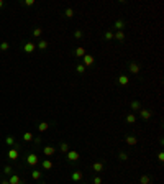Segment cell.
Segmentation results:
<instances>
[{"instance_id":"1","label":"cell","mask_w":164,"mask_h":184,"mask_svg":"<svg viewBox=\"0 0 164 184\" xmlns=\"http://www.w3.org/2000/svg\"><path fill=\"white\" fill-rule=\"evenodd\" d=\"M138 113H139V118H141V120H145V122H148L151 117H153V112H151L149 109H145V107L139 109Z\"/></svg>"},{"instance_id":"2","label":"cell","mask_w":164,"mask_h":184,"mask_svg":"<svg viewBox=\"0 0 164 184\" xmlns=\"http://www.w3.org/2000/svg\"><path fill=\"white\" fill-rule=\"evenodd\" d=\"M66 158H67V161H71V163H75V161H79V158H81V154H79V151H75V150H69L66 153Z\"/></svg>"},{"instance_id":"3","label":"cell","mask_w":164,"mask_h":184,"mask_svg":"<svg viewBox=\"0 0 164 184\" xmlns=\"http://www.w3.org/2000/svg\"><path fill=\"white\" fill-rule=\"evenodd\" d=\"M26 163H28L30 166H36L38 163H39L38 154H36V153H28V154H26Z\"/></svg>"},{"instance_id":"4","label":"cell","mask_w":164,"mask_h":184,"mask_svg":"<svg viewBox=\"0 0 164 184\" xmlns=\"http://www.w3.org/2000/svg\"><path fill=\"white\" fill-rule=\"evenodd\" d=\"M23 53H26V54H31V53H35V50H36V44H35L33 41H26L23 43Z\"/></svg>"},{"instance_id":"5","label":"cell","mask_w":164,"mask_h":184,"mask_svg":"<svg viewBox=\"0 0 164 184\" xmlns=\"http://www.w3.org/2000/svg\"><path fill=\"white\" fill-rule=\"evenodd\" d=\"M82 179H84V173L81 169H75L71 173V181H74V182H82Z\"/></svg>"},{"instance_id":"6","label":"cell","mask_w":164,"mask_h":184,"mask_svg":"<svg viewBox=\"0 0 164 184\" xmlns=\"http://www.w3.org/2000/svg\"><path fill=\"white\" fill-rule=\"evenodd\" d=\"M128 71H130L131 74H138V72L141 71V66H139L136 61H131V63H128Z\"/></svg>"},{"instance_id":"7","label":"cell","mask_w":164,"mask_h":184,"mask_svg":"<svg viewBox=\"0 0 164 184\" xmlns=\"http://www.w3.org/2000/svg\"><path fill=\"white\" fill-rule=\"evenodd\" d=\"M126 26V20H123V18H118V20H115V25H113V31L117 30V31H123V28Z\"/></svg>"},{"instance_id":"8","label":"cell","mask_w":164,"mask_h":184,"mask_svg":"<svg viewBox=\"0 0 164 184\" xmlns=\"http://www.w3.org/2000/svg\"><path fill=\"white\" fill-rule=\"evenodd\" d=\"M7 156H8L12 161H17L18 159V156H20V151H18V148L17 146H13V148H10L8 150V153H7Z\"/></svg>"},{"instance_id":"9","label":"cell","mask_w":164,"mask_h":184,"mask_svg":"<svg viewBox=\"0 0 164 184\" xmlns=\"http://www.w3.org/2000/svg\"><path fill=\"white\" fill-rule=\"evenodd\" d=\"M103 168H105V165H103V161H95L94 165H92V171H94L95 174H100L103 171Z\"/></svg>"},{"instance_id":"10","label":"cell","mask_w":164,"mask_h":184,"mask_svg":"<svg viewBox=\"0 0 164 184\" xmlns=\"http://www.w3.org/2000/svg\"><path fill=\"white\" fill-rule=\"evenodd\" d=\"M8 182H10V184H26V182H25V179H22L18 174H10Z\"/></svg>"},{"instance_id":"11","label":"cell","mask_w":164,"mask_h":184,"mask_svg":"<svg viewBox=\"0 0 164 184\" xmlns=\"http://www.w3.org/2000/svg\"><path fill=\"white\" fill-rule=\"evenodd\" d=\"M94 63H95V58H94L92 54H89V53H87V54L82 58V64H84L85 68H87V66H92Z\"/></svg>"},{"instance_id":"12","label":"cell","mask_w":164,"mask_h":184,"mask_svg":"<svg viewBox=\"0 0 164 184\" xmlns=\"http://www.w3.org/2000/svg\"><path fill=\"white\" fill-rule=\"evenodd\" d=\"M125 143H126V145H130V146H136L138 145V138L135 137V135H126Z\"/></svg>"},{"instance_id":"13","label":"cell","mask_w":164,"mask_h":184,"mask_svg":"<svg viewBox=\"0 0 164 184\" xmlns=\"http://www.w3.org/2000/svg\"><path fill=\"white\" fill-rule=\"evenodd\" d=\"M125 38H126L125 31H113V40H117L118 43H123V41H125Z\"/></svg>"},{"instance_id":"14","label":"cell","mask_w":164,"mask_h":184,"mask_svg":"<svg viewBox=\"0 0 164 184\" xmlns=\"http://www.w3.org/2000/svg\"><path fill=\"white\" fill-rule=\"evenodd\" d=\"M54 153H56V148L53 145H48V146L43 148V154H45V156H53Z\"/></svg>"},{"instance_id":"15","label":"cell","mask_w":164,"mask_h":184,"mask_svg":"<svg viewBox=\"0 0 164 184\" xmlns=\"http://www.w3.org/2000/svg\"><path fill=\"white\" fill-rule=\"evenodd\" d=\"M49 128H51L49 122H39L38 123V132H48Z\"/></svg>"},{"instance_id":"16","label":"cell","mask_w":164,"mask_h":184,"mask_svg":"<svg viewBox=\"0 0 164 184\" xmlns=\"http://www.w3.org/2000/svg\"><path fill=\"white\" fill-rule=\"evenodd\" d=\"M53 161H51V159H43V161H41V168H43V169H45V171H49V169H53Z\"/></svg>"},{"instance_id":"17","label":"cell","mask_w":164,"mask_h":184,"mask_svg":"<svg viewBox=\"0 0 164 184\" xmlns=\"http://www.w3.org/2000/svg\"><path fill=\"white\" fill-rule=\"evenodd\" d=\"M118 159L120 161H128V159H130V153L125 150H120L118 151Z\"/></svg>"},{"instance_id":"18","label":"cell","mask_w":164,"mask_h":184,"mask_svg":"<svg viewBox=\"0 0 164 184\" xmlns=\"http://www.w3.org/2000/svg\"><path fill=\"white\" fill-rule=\"evenodd\" d=\"M48 46H49V41H48V40H39V41H38V50L39 51L48 50Z\"/></svg>"},{"instance_id":"19","label":"cell","mask_w":164,"mask_h":184,"mask_svg":"<svg viewBox=\"0 0 164 184\" xmlns=\"http://www.w3.org/2000/svg\"><path fill=\"white\" fill-rule=\"evenodd\" d=\"M130 107L131 110H135V112H138L139 109H141V100H138V99H135V100H131V104H130Z\"/></svg>"},{"instance_id":"20","label":"cell","mask_w":164,"mask_h":184,"mask_svg":"<svg viewBox=\"0 0 164 184\" xmlns=\"http://www.w3.org/2000/svg\"><path fill=\"white\" fill-rule=\"evenodd\" d=\"M74 54L77 56V58H84V56L87 54V51H85V48H82V46H79V48H75V51H74Z\"/></svg>"},{"instance_id":"21","label":"cell","mask_w":164,"mask_h":184,"mask_svg":"<svg viewBox=\"0 0 164 184\" xmlns=\"http://www.w3.org/2000/svg\"><path fill=\"white\" fill-rule=\"evenodd\" d=\"M128 82H130V79H128L126 74H120L118 76V84L120 85H128Z\"/></svg>"},{"instance_id":"22","label":"cell","mask_w":164,"mask_h":184,"mask_svg":"<svg viewBox=\"0 0 164 184\" xmlns=\"http://www.w3.org/2000/svg\"><path fill=\"white\" fill-rule=\"evenodd\" d=\"M139 184H151V176L149 174H141L139 176Z\"/></svg>"},{"instance_id":"23","label":"cell","mask_w":164,"mask_h":184,"mask_svg":"<svg viewBox=\"0 0 164 184\" xmlns=\"http://www.w3.org/2000/svg\"><path fill=\"white\" fill-rule=\"evenodd\" d=\"M69 150H71L69 148V143H66V141H61V143H59V151H61V153L66 154Z\"/></svg>"},{"instance_id":"24","label":"cell","mask_w":164,"mask_h":184,"mask_svg":"<svg viewBox=\"0 0 164 184\" xmlns=\"http://www.w3.org/2000/svg\"><path fill=\"white\" fill-rule=\"evenodd\" d=\"M103 40H105V41H112V40H113V30H105V33H103Z\"/></svg>"},{"instance_id":"25","label":"cell","mask_w":164,"mask_h":184,"mask_svg":"<svg viewBox=\"0 0 164 184\" xmlns=\"http://www.w3.org/2000/svg\"><path fill=\"white\" fill-rule=\"evenodd\" d=\"M33 133H31V132H25V133H23V141H25V143H31V141H33Z\"/></svg>"},{"instance_id":"26","label":"cell","mask_w":164,"mask_h":184,"mask_svg":"<svg viewBox=\"0 0 164 184\" xmlns=\"http://www.w3.org/2000/svg\"><path fill=\"white\" fill-rule=\"evenodd\" d=\"M31 178H33L35 181H39V179L43 178V173H41V171H38V169H33V171H31Z\"/></svg>"},{"instance_id":"27","label":"cell","mask_w":164,"mask_h":184,"mask_svg":"<svg viewBox=\"0 0 164 184\" xmlns=\"http://www.w3.org/2000/svg\"><path fill=\"white\" fill-rule=\"evenodd\" d=\"M125 122H126V123H130V125H133L135 122H136V115H135V113H128L126 118H125Z\"/></svg>"},{"instance_id":"28","label":"cell","mask_w":164,"mask_h":184,"mask_svg":"<svg viewBox=\"0 0 164 184\" xmlns=\"http://www.w3.org/2000/svg\"><path fill=\"white\" fill-rule=\"evenodd\" d=\"M64 17L66 18H72L74 17V9L72 7H67V9L64 10Z\"/></svg>"},{"instance_id":"29","label":"cell","mask_w":164,"mask_h":184,"mask_svg":"<svg viewBox=\"0 0 164 184\" xmlns=\"http://www.w3.org/2000/svg\"><path fill=\"white\" fill-rule=\"evenodd\" d=\"M85 66H84L82 63H79V64H75V72H77V74H84V72H85Z\"/></svg>"},{"instance_id":"30","label":"cell","mask_w":164,"mask_h":184,"mask_svg":"<svg viewBox=\"0 0 164 184\" xmlns=\"http://www.w3.org/2000/svg\"><path fill=\"white\" fill-rule=\"evenodd\" d=\"M41 35H43V28L41 26H36L33 30V38H41Z\"/></svg>"},{"instance_id":"31","label":"cell","mask_w":164,"mask_h":184,"mask_svg":"<svg viewBox=\"0 0 164 184\" xmlns=\"http://www.w3.org/2000/svg\"><path fill=\"white\" fill-rule=\"evenodd\" d=\"M74 38L75 40H82L84 38V31L79 30V28H77V30H74Z\"/></svg>"},{"instance_id":"32","label":"cell","mask_w":164,"mask_h":184,"mask_svg":"<svg viewBox=\"0 0 164 184\" xmlns=\"http://www.w3.org/2000/svg\"><path fill=\"white\" fill-rule=\"evenodd\" d=\"M5 143L10 146V148H13V146H15V138L13 137H7L5 138Z\"/></svg>"},{"instance_id":"33","label":"cell","mask_w":164,"mask_h":184,"mask_svg":"<svg viewBox=\"0 0 164 184\" xmlns=\"http://www.w3.org/2000/svg\"><path fill=\"white\" fill-rule=\"evenodd\" d=\"M8 50H10V43H7V41L0 43V51H8Z\"/></svg>"},{"instance_id":"34","label":"cell","mask_w":164,"mask_h":184,"mask_svg":"<svg viewBox=\"0 0 164 184\" xmlns=\"http://www.w3.org/2000/svg\"><path fill=\"white\" fill-rule=\"evenodd\" d=\"M92 184H102V176L95 174L94 178H92Z\"/></svg>"},{"instance_id":"35","label":"cell","mask_w":164,"mask_h":184,"mask_svg":"<svg viewBox=\"0 0 164 184\" xmlns=\"http://www.w3.org/2000/svg\"><path fill=\"white\" fill-rule=\"evenodd\" d=\"M3 173H5L7 176H10V174H13V169H12V166H8V165H7L5 168H3Z\"/></svg>"},{"instance_id":"36","label":"cell","mask_w":164,"mask_h":184,"mask_svg":"<svg viewBox=\"0 0 164 184\" xmlns=\"http://www.w3.org/2000/svg\"><path fill=\"white\" fill-rule=\"evenodd\" d=\"M23 5L31 7V5H35V0H25V2H23Z\"/></svg>"},{"instance_id":"37","label":"cell","mask_w":164,"mask_h":184,"mask_svg":"<svg viewBox=\"0 0 164 184\" xmlns=\"http://www.w3.org/2000/svg\"><path fill=\"white\" fill-rule=\"evenodd\" d=\"M158 161H159V163H162V161H164V153H162V151L158 154Z\"/></svg>"},{"instance_id":"38","label":"cell","mask_w":164,"mask_h":184,"mask_svg":"<svg viewBox=\"0 0 164 184\" xmlns=\"http://www.w3.org/2000/svg\"><path fill=\"white\" fill-rule=\"evenodd\" d=\"M33 143H35V145H39V143H41V138H39V137H35L33 138Z\"/></svg>"},{"instance_id":"39","label":"cell","mask_w":164,"mask_h":184,"mask_svg":"<svg viewBox=\"0 0 164 184\" xmlns=\"http://www.w3.org/2000/svg\"><path fill=\"white\" fill-rule=\"evenodd\" d=\"M0 184H10V182H8V179H2V182H0Z\"/></svg>"},{"instance_id":"40","label":"cell","mask_w":164,"mask_h":184,"mask_svg":"<svg viewBox=\"0 0 164 184\" xmlns=\"http://www.w3.org/2000/svg\"><path fill=\"white\" fill-rule=\"evenodd\" d=\"M3 5H5V2H3V0H0V9H2Z\"/></svg>"},{"instance_id":"41","label":"cell","mask_w":164,"mask_h":184,"mask_svg":"<svg viewBox=\"0 0 164 184\" xmlns=\"http://www.w3.org/2000/svg\"><path fill=\"white\" fill-rule=\"evenodd\" d=\"M38 184H48L46 181H41V182H38Z\"/></svg>"},{"instance_id":"42","label":"cell","mask_w":164,"mask_h":184,"mask_svg":"<svg viewBox=\"0 0 164 184\" xmlns=\"http://www.w3.org/2000/svg\"><path fill=\"white\" fill-rule=\"evenodd\" d=\"M81 184H89V182H81Z\"/></svg>"}]
</instances>
